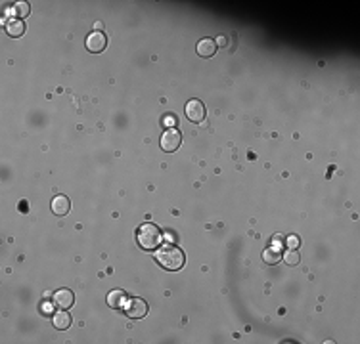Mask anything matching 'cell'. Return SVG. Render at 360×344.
Here are the masks:
<instances>
[{"label":"cell","instance_id":"obj_4","mask_svg":"<svg viewBox=\"0 0 360 344\" xmlns=\"http://www.w3.org/2000/svg\"><path fill=\"white\" fill-rule=\"evenodd\" d=\"M125 312H127L128 317H132V319H142V317H146L148 314V302L146 300H142V298H130L125 306Z\"/></svg>","mask_w":360,"mask_h":344},{"label":"cell","instance_id":"obj_3","mask_svg":"<svg viewBox=\"0 0 360 344\" xmlns=\"http://www.w3.org/2000/svg\"><path fill=\"white\" fill-rule=\"evenodd\" d=\"M182 143V134L178 132L176 128H169L161 136V149L167 153H175Z\"/></svg>","mask_w":360,"mask_h":344},{"label":"cell","instance_id":"obj_11","mask_svg":"<svg viewBox=\"0 0 360 344\" xmlns=\"http://www.w3.org/2000/svg\"><path fill=\"white\" fill-rule=\"evenodd\" d=\"M6 31L12 38H20L21 35H25V21L23 19H8Z\"/></svg>","mask_w":360,"mask_h":344},{"label":"cell","instance_id":"obj_18","mask_svg":"<svg viewBox=\"0 0 360 344\" xmlns=\"http://www.w3.org/2000/svg\"><path fill=\"white\" fill-rule=\"evenodd\" d=\"M214 42H217V44H221V46H226V44H228V38L224 37V35H221V37L217 38Z\"/></svg>","mask_w":360,"mask_h":344},{"label":"cell","instance_id":"obj_7","mask_svg":"<svg viewBox=\"0 0 360 344\" xmlns=\"http://www.w3.org/2000/svg\"><path fill=\"white\" fill-rule=\"evenodd\" d=\"M280 258H282V248H280V239L276 237L268 247L264 248L263 260L266 264H276V262H280Z\"/></svg>","mask_w":360,"mask_h":344},{"label":"cell","instance_id":"obj_1","mask_svg":"<svg viewBox=\"0 0 360 344\" xmlns=\"http://www.w3.org/2000/svg\"><path fill=\"white\" fill-rule=\"evenodd\" d=\"M156 258H157V262L165 268V270H169V272L180 270V268L184 266V260H186L182 248H178L176 245H171V243H165V245H161V247L157 248Z\"/></svg>","mask_w":360,"mask_h":344},{"label":"cell","instance_id":"obj_12","mask_svg":"<svg viewBox=\"0 0 360 344\" xmlns=\"http://www.w3.org/2000/svg\"><path fill=\"white\" fill-rule=\"evenodd\" d=\"M71 321H73V319H71V314H69L67 310H61V312H58V314H54V327L59 329V331L69 329Z\"/></svg>","mask_w":360,"mask_h":344},{"label":"cell","instance_id":"obj_13","mask_svg":"<svg viewBox=\"0 0 360 344\" xmlns=\"http://www.w3.org/2000/svg\"><path fill=\"white\" fill-rule=\"evenodd\" d=\"M125 293L123 291H111L109 295H107V304L111 306V308H123V304H125Z\"/></svg>","mask_w":360,"mask_h":344},{"label":"cell","instance_id":"obj_10","mask_svg":"<svg viewBox=\"0 0 360 344\" xmlns=\"http://www.w3.org/2000/svg\"><path fill=\"white\" fill-rule=\"evenodd\" d=\"M197 54L201 57H211L214 56V52H217V42H214L213 38H201L199 42H197Z\"/></svg>","mask_w":360,"mask_h":344},{"label":"cell","instance_id":"obj_2","mask_svg":"<svg viewBox=\"0 0 360 344\" xmlns=\"http://www.w3.org/2000/svg\"><path fill=\"white\" fill-rule=\"evenodd\" d=\"M138 245L144 248V250H154V248L161 247V241H163V233L161 229L157 228L156 224L152 222H146L138 228Z\"/></svg>","mask_w":360,"mask_h":344},{"label":"cell","instance_id":"obj_15","mask_svg":"<svg viewBox=\"0 0 360 344\" xmlns=\"http://www.w3.org/2000/svg\"><path fill=\"white\" fill-rule=\"evenodd\" d=\"M29 4L27 2H18L16 6H14V14L18 16V19H23L29 16Z\"/></svg>","mask_w":360,"mask_h":344},{"label":"cell","instance_id":"obj_9","mask_svg":"<svg viewBox=\"0 0 360 344\" xmlns=\"http://www.w3.org/2000/svg\"><path fill=\"white\" fill-rule=\"evenodd\" d=\"M71 209V203L65 195H56L54 199H52V212L56 214V216H65Z\"/></svg>","mask_w":360,"mask_h":344},{"label":"cell","instance_id":"obj_17","mask_svg":"<svg viewBox=\"0 0 360 344\" xmlns=\"http://www.w3.org/2000/svg\"><path fill=\"white\" fill-rule=\"evenodd\" d=\"M40 312L44 315H50L52 314V304H48V302H44V304L40 306Z\"/></svg>","mask_w":360,"mask_h":344},{"label":"cell","instance_id":"obj_16","mask_svg":"<svg viewBox=\"0 0 360 344\" xmlns=\"http://www.w3.org/2000/svg\"><path fill=\"white\" fill-rule=\"evenodd\" d=\"M285 243H287V247H290V248H297V247H299V239L295 237V235H292V237L285 239Z\"/></svg>","mask_w":360,"mask_h":344},{"label":"cell","instance_id":"obj_19","mask_svg":"<svg viewBox=\"0 0 360 344\" xmlns=\"http://www.w3.org/2000/svg\"><path fill=\"white\" fill-rule=\"evenodd\" d=\"M163 124H169V126H175V117H165V119H163Z\"/></svg>","mask_w":360,"mask_h":344},{"label":"cell","instance_id":"obj_6","mask_svg":"<svg viewBox=\"0 0 360 344\" xmlns=\"http://www.w3.org/2000/svg\"><path fill=\"white\" fill-rule=\"evenodd\" d=\"M186 117H188V121H192V123H201L205 119V105L199 102V100H190L188 104H186V109H184Z\"/></svg>","mask_w":360,"mask_h":344},{"label":"cell","instance_id":"obj_14","mask_svg":"<svg viewBox=\"0 0 360 344\" xmlns=\"http://www.w3.org/2000/svg\"><path fill=\"white\" fill-rule=\"evenodd\" d=\"M283 260H285L287 266H297V264L301 262V254H299L297 248H290V250L283 254Z\"/></svg>","mask_w":360,"mask_h":344},{"label":"cell","instance_id":"obj_8","mask_svg":"<svg viewBox=\"0 0 360 344\" xmlns=\"http://www.w3.org/2000/svg\"><path fill=\"white\" fill-rule=\"evenodd\" d=\"M73 302H75V296L69 289H59L58 293L54 295V304L58 306L59 310H69L73 308Z\"/></svg>","mask_w":360,"mask_h":344},{"label":"cell","instance_id":"obj_5","mask_svg":"<svg viewBox=\"0 0 360 344\" xmlns=\"http://www.w3.org/2000/svg\"><path fill=\"white\" fill-rule=\"evenodd\" d=\"M87 50L88 52H92V54H100V52H104L107 46V38L106 35L102 33V31H94V33H90L87 37Z\"/></svg>","mask_w":360,"mask_h":344}]
</instances>
